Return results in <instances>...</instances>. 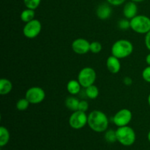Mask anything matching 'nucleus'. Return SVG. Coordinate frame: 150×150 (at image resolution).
Segmentation results:
<instances>
[{"label": "nucleus", "mask_w": 150, "mask_h": 150, "mask_svg": "<svg viewBox=\"0 0 150 150\" xmlns=\"http://www.w3.org/2000/svg\"><path fill=\"white\" fill-rule=\"evenodd\" d=\"M123 82H124V83L125 85H130L132 83V82H133V81H132L131 78L128 77V76H127V77H125V79H123Z\"/></svg>", "instance_id": "nucleus-29"}, {"label": "nucleus", "mask_w": 150, "mask_h": 150, "mask_svg": "<svg viewBox=\"0 0 150 150\" xmlns=\"http://www.w3.org/2000/svg\"><path fill=\"white\" fill-rule=\"evenodd\" d=\"M10 140V133L4 126L0 127V146H4Z\"/></svg>", "instance_id": "nucleus-18"}, {"label": "nucleus", "mask_w": 150, "mask_h": 150, "mask_svg": "<svg viewBox=\"0 0 150 150\" xmlns=\"http://www.w3.org/2000/svg\"><path fill=\"white\" fill-rule=\"evenodd\" d=\"M85 93L86 95L89 98V99L95 100L99 95V89L95 85H91V86H88V87L85 88Z\"/></svg>", "instance_id": "nucleus-19"}, {"label": "nucleus", "mask_w": 150, "mask_h": 150, "mask_svg": "<svg viewBox=\"0 0 150 150\" xmlns=\"http://www.w3.org/2000/svg\"><path fill=\"white\" fill-rule=\"evenodd\" d=\"M87 124L93 131L102 133L108 128V119L105 113L99 110H95L88 115Z\"/></svg>", "instance_id": "nucleus-1"}, {"label": "nucleus", "mask_w": 150, "mask_h": 150, "mask_svg": "<svg viewBox=\"0 0 150 150\" xmlns=\"http://www.w3.org/2000/svg\"><path fill=\"white\" fill-rule=\"evenodd\" d=\"M80 101L75 97H68L65 100V105L69 110L76 111L79 110V105Z\"/></svg>", "instance_id": "nucleus-16"}, {"label": "nucleus", "mask_w": 150, "mask_h": 150, "mask_svg": "<svg viewBox=\"0 0 150 150\" xmlns=\"http://www.w3.org/2000/svg\"><path fill=\"white\" fill-rule=\"evenodd\" d=\"M147 138H148V140H149V142H150V131L149 132V133H148Z\"/></svg>", "instance_id": "nucleus-33"}, {"label": "nucleus", "mask_w": 150, "mask_h": 150, "mask_svg": "<svg viewBox=\"0 0 150 150\" xmlns=\"http://www.w3.org/2000/svg\"><path fill=\"white\" fill-rule=\"evenodd\" d=\"M145 45L147 49L150 51V31L146 34V36H145Z\"/></svg>", "instance_id": "nucleus-28"}, {"label": "nucleus", "mask_w": 150, "mask_h": 150, "mask_svg": "<svg viewBox=\"0 0 150 150\" xmlns=\"http://www.w3.org/2000/svg\"><path fill=\"white\" fill-rule=\"evenodd\" d=\"M130 1H133L134 2H142V1H144V0H130Z\"/></svg>", "instance_id": "nucleus-31"}, {"label": "nucleus", "mask_w": 150, "mask_h": 150, "mask_svg": "<svg viewBox=\"0 0 150 150\" xmlns=\"http://www.w3.org/2000/svg\"><path fill=\"white\" fill-rule=\"evenodd\" d=\"M133 45L127 40L122 39L116 41L111 47L112 55L118 59H124L133 53Z\"/></svg>", "instance_id": "nucleus-2"}, {"label": "nucleus", "mask_w": 150, "mask_h": 150, "mask_svg": "<svg viewBox=\"0 0 150 150\" xmlns=\"http://www.w3.org/2000/svg\"><path fill=\"white\" fill-rule=\"evenodd\" d=\"M132 117L133 114L130 110L127 108H123L116 113L113 117V122L117 127L127 126L131 121Z\"/></svg>", "instance_id": "nucleus-9"}, {"label": "nucleus", "mask_w": 150, "mask_h": 150, "mask_svg": "<svg viewBox=\"0 0 150 150\" xmlns=\"http://www.w3.org/2000/svg\"><path fill=\"white\" fill-rule=\"evenodd\" d=\"M117 141L123 146H131L136 142V133L129 126L119 127L116 130Z\"/></svg>", "instance_id": "nucleus-3"}, {"label": "nucleus", "mask_w": 150, "mask_h": 150, "mask_svg": "<svg viewBox=\"0 0 150 150\" xmlns=\"http://www.w3.org/2000/svg\"><path fill=\"white\" fill-rule=\"evenodd\" d=\"M72 48L76 54H85L90 51V42L83 38H78L72 43Z\"/></svg>", "instance_id": "nucleus-10"}, {"label": "nucleus", "mask_w": 150, "mask_h": 150, "mask_svg": "<svg viewBox=\"0 0 150 150\" xmlns=\"http://www.w3.org/2000/svg\"><path fill=\"white\" fill-rule=\"evenodd\" d=\"M142 78L145 81L150 83V66L148 65V67H145L144 70L142 71Z\"/></svg>", "instance_id": "nucleus-25"}, {"label": "nucleus", "mask_w": 150, "mask_h": 150, "mask_svg": "<svg viewBox=\"0 0 150 150\" xmlns=\"http://www.w3.org/2000/svg\"><path fill=\"white\" fill-rule=\"evenodd\" d=\"M147 101H148V103H149V105L150 106V93L149 95V96H148V98H147Z\"/></svg>", "instance_id": "nucleus-32"}, {"label": "nucleus", "mask_w": 150, "mask_h": 150, "mask_svg": "<svg viewBox=\"0 0 150 150\" xmlns=\"http://www.w3.org/2000/svg\"><path fill=\"white\" fill-rule=\"evenodd\" d=\"M40 2L41 0H23V3L26 8L32 9L34 10L39 7Z\"/></svg>", "instance_id": "nucleus-22"}, {"label": "nucleus", "mask_w": 150, "mask_h": 150, "mask_svg": "<svg viewBox=\"0 0 150 150\" xmlns=\"http://www.w3.org/2000/svg\"><path fill=\"white\" fill-rule=\"evenodd\" d=\"M108 4L114 6H120L125 1V0H107Z\"/></svg>", "instance_id": "nucleus-27"}, {"label": "nucleus", "mask_w": 150, "mask_h": 150, "mask_svg": "<svg viewBox=\"0 0 150 150\" xmlns=\"http://www.w3.org/2000/svg\"><path fill=\"white\" fill-rule=\"evenodd\" d=\"M102 50V45L100 42L95 41L90 43V51L94 54H98Z\"/></svg>", "instance_id": "nucleus-23"}, {"label": "nucleus", "mask_w": 150, "mask_h": 150, "mask_svg": "<svg viewBox=\"0 0 150 150\" xmlns=\"http://www.w3.org/2000/svg\"><path fill=\"white\" fill-rule=\"evenodd\" d=\"M146 62L147 63L148 65L150 66V53L146 57Z\"/></svg>", "instance_id": "nucleus-30"}, {"label": "nucleus", "mask_w": 150, "mask_h": 150, "mask_svg": "<svg viewBox=\"0 0 150 150\" xmlns=\"http://www.w3.org/2000/svg\"><path fill=\"white\" fill-rule=\"evenodd\" d=\"M13 89V83L7 79H1L0 80V95H6Z\"/></svg>", "instance_id": "nucleus-15"}, {"label": "nucleus", "mask_w": 150, "mask_h": 150, "mask_svg": "<svg viewBox=\"0 0 150 150\" xmlns=\"http://www.w3.org/2000/svg\"><path fill=\"white\" fill-rule=\"evenodd\" d=\"M25 98L32 104L40 103L45 99V92L39 86H32L26 91Z\"/></svg>", "instance_id": "nucleus-8"}, {"label": "nucleus", "mask_w": 150, "mask_h": 150, "mask_svg": "<svg viewBox=\"0 0 150 150\" xmlns=\"http://www.w3.org/2000/svg\"><path fill=\"white\" fill-rule=\"evenodd\" d=\"M29 103H30L26 98H21V99L18 100V102L16 103V108L20 111H26L29 108Z\"/></svg>", "instance_id": "nucleus-20"}, {"label": "nucleus", "mask_w": 150, "mask_h": 150, "mask_svg": "<svg viewBox=\"0 0 150 150\" xmlns=\"http://www.w3.org/2000/svg\"><path fill=\"white\" fill-rule=\"evenodd\" d=\"M138 7L136 2L131 1L126 3L123 8V14L127 19H130L137 16Z\"/></svg>", "instance_id": "nucleus-11"}, {"label": "nucleus", "mask_w": 150, "mask_h": 150, "mask_svg": "<svg viewBox=\"0 0 150 150\" xmlns=\"http://www.w3.org/2000/svg\"><path fill=\"white\" fill-rule=\"evenodd\" d=\"M107 69L110 73L113 74H116L120 72L121 69V64H120V59L117 58L114 56H110L106 61Z\"/></svg>", "instance_id": "nucleus-12"}, {"label": "nucleus", "mask_w": 150, "mask_h": 150, "mask_svg": "<svg viewBox=\"0 0 150 150\" xmlns=\"http://www.w3.org/2000/svg\"><path fill=\"white\" fill-rule=\"evenodd\" d=\"M111 13H112V10H111V7L109 6V4H105V3L100 4L96 10L97 16L98 17V18L101 19V20L108 19L111 16Z\"/></svg>", "instance_id": "nucleus-13"}, {"label": "nucleus", "mask_w": 150, "mask_h": 150, "mask_svg": "<svg viewBox=\"0 0 150 150\" xmlns=\"http://www.w3.org/2000/svg\"><path fill=\"white\" fill-rule=\"evenodd\" d=\"M42 29L41 22L38 19H33L31 21L26 23L23 26V33L26 38L33 39L39 35Z\"/></svg>", "instance_id": "nucleus-7"}, {"label": "nucleus", "mask_w": 150, "mask_h": 150, "mask_svg": "<svg viewBox=\"0 0 150 150\" xmlns=\"http://www.w3.org/2000/svg\"><path fill=\"white\" fill-rule=\"evenodd\" d=\"M88 116L86 112L81 111H73V114L70 115L69 118V125L70 127L75 130L81 129L87 124Z\"/></svg>", "instance_id": "nucleus-6"}, {"label": "nucleus", "mask_w": 150, "mask_h": 150, "mask_svg": "<svg viewBox=\"0 0 150 150\" xmlns=\"http://www.w3.org/2000/svg\"><path fill=\"white\" fill-rule=\"evenodd\" d=\"M118 26L120 29L122 30H127V29L130 28V21H128V19H121L119 21Z\"/></svg>", "instance_id": "nucleus-24"}, {"label": "nucleus", "mask_w": 150, "mask_h": 150, "mask_svg": "<svg viewBox=\"0 0 150 150\" xmlns=\"http://www.w3.org/2000/svg\"><path fill=\"white\" fill-rule=\"evenodd\" d=\"M88 108H89V104H88L87 101L81 100L80 102H79V111L86 112V111L88 110Z\"/></svg>", "instance_id": "nucleus-26"}, {"label": "nucleus", "mask_w": 150, "mask_h": 150, "mask_svg": "<svg viewBox=\"0 0 150 150\" xmlns=\"http://www.w3.org/2000/svg\"><path fill=\"white\" fill-rule=\"evenodd\" d=\"M81 85L79 83V81H76L73 79V80L69 81L67 84V90L70 95H76L79 94L81 91Z\"/></svg>", "instance_id": "nucleus-14"}, {"label": "nucleus", "mask_w": 150, "mask_h": 150, "mask_svg": "<svg viewBox=\"0 0 150 150\" xmlns=\"http://www.w3.org/2000/svg\"><path fill=\"white\" fill-rule=\"evenodd\" d=\"M35 10H32V9L26 8V10H23L21 13V19L24 23H28V22L31 21L33 19H35Z\"/></svg>", "instance_id": "nucleus-17"}, {"label": "nucleus", "mask_w": 150, "mask_h": 150, "mask_svg": "<svg viewBox=\"0 0 150 150\" xmlns=\"http://www.w3.org/2000/svg\"><path fill=\"white\" fill-rule=\"evenodd\" d=\"M96 80V72L92 67H83L79 72L78 76V81L82 87L86 88L93 85Z\"/></svg>", "instance_id": "nucleus-5"}, {"label": "nucleus", "mask_w": 150, "mask_h": 150, "mask_svg": "<svg viewBox=\"0 0 150 150\" xmlns=\"http://www.w3.org/2000/svg\"><path fill=\"white\" fill-rule=\"evenodd\" d=\"M105 139L108 143H114V142H117V138L116 131L113 130H109L105 132Z\"/></svg>", "instance_id": "nucleus-21"}, {"label": "nucleus", "mask_w": 150, "mask_h": 150, "mask_svg": "<svg viewBox=\"0 0 150 150\" xmlns=\"http://www.w3.org/2000/svg\"><path fill=\"white\" fill-rule=\"evenodd\" d=\"M130 21L132 30L139 34H146L150 31V18L144 15L135 16Z\"/></svg>", "instance_id": "nucleus-4"}]
</instances>
